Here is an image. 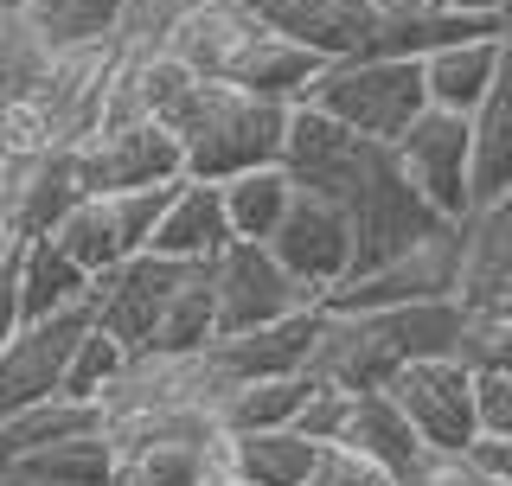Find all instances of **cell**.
I'll use <instances>...</instances> for the list:
<instances>
[{"instance_id":"cell-1","label":"cell","mask_w":512,"mask_h":486,"mask_svg":"<svg viewBox=\"0 0 512 486\" xmlns=\"http://www.w3.org/2000/svg\"><path fill=\"white\" fill-rule=\"evenodd\" d=\"M288 109L295 103H269V96H250V90L224 84V77H199L173 103L167 128L180 135V160L192 180H231L244 167L282 160Z\"/></svg>"},{"instance_id":"cell-2","label":"cell","mask_w":512,"mask_h":486,"mask_svg":"<svg viewBox=\"0 0 512 486\" xmlns=\"http://www.w3.org/2000/svg\"><path fill=\"white\" fill-rule=\"evenodd\" d=\"M301 103L327 109L333 122H346L352 135L372 141H397L416 122V109L429 103L423 96V64L416 58H384V52H352L320 64V77L308 84Z\"/></svg>"},{"instance_id":"cell-3","label":"cell","mask_w":512,"mask_h":486,"mask_svg":"<svg viewBox=\"0 0 512 486\" xmlns=\"http://www.w3.org/2000/svg\"><path fill=\"white\" fill-rule=\"evenodd\" d=\"M205 282H212V307H218V333H244V327H263V320H282L295 307H314L320 295L295 282L269 243L256 237H231L224 250L205 263Z\"/></svg>"},{"instance_id":"cell-4","label":"cell","mask_w":512,"mask_h":486,"mask_svg":"<svg viewBox=\"0 0 512 486\" xmlns=\"http://www.w3.org/2000/svg\"><path fill=\"white\" fill-rule=\"evenodd\" d=\"M71 167H77L84 192H135V186L180 180L186 160H180V135L160 116H128V122L96 128L90 141H77Z\"/></svg>"},{"instance_id":"cell-5","label":"cell","mask_w":512,"mask_h":486,"mask_svg":"<svg viewBox=\"0 0 512 486\" xmlns=\"http://www.w3.org/2000/svg\"><path fill=\"white\" fill-rule=\"evenodd\" d=\"M167 186H135V192H77V205L58 218V243L77 256L90 275H103V269H116L128 263L135 250H148V237H154V218H160V205H167Z\"/></svg>"},{"instance_id":"cell-6","label":"cell","mask_w":512,"mask_h":486,"mask_svg":"<svg viewBox=\"0 0 512 486\" xmlns=\"http://www.w3.org/2000/svg\"><path fill=\"white\" fill-rule=\"evenodd\" d=\"M263 243L276 250V263L295 275L308 295H320V301H327L333 288H340L346 275H352V263H359L352 218H346L333 199L308 192V186L288 192V212H282V224H276V231H269Z\"/></svg>"},{"instance_id":"cell-7","label":"cell","mask_w":512,"mask_h":486,"mask_svg":"<svg viewBox=\"0 0 512 486\" xmlns=\"http://www.w3.org/2000/svg\"><path fill=\"white\" fill-rule=\"evenodd\" d=\"M455 282H461V237H455V218H448L423 243L397 250L391 263L359 269L352 282H340L327 295V307H346V314H378V307H397V301L455 295Z\"/></svg>"},{"instance_id":"cell-8","label":"cell","mask_w":512,"mask_h":486,"mask_svg":"<svg viewBox=\"0 0 512 486\" xmlns=\"http://www.w3.org/2000/svg\"><path fill=\"white\" fill-rule=\"evenodd\" d=\"M391 403L410 416L423 448H474L480 416H474V371L461 359H416L391 371Z\"/></svg>"},{"instance_id":"cell-9","label":"cell","mask_w":512,"mask_h":486,"mask_svg":"<svg viewBox=\"0 0 512 486\" xmlns=\"http://www.w3.org/2000/svg\"><path fill=\"white\" fill-rule=\"evenodd\" d=\"M186 269H192V263H173V256H154V250H135L128 263L103 269V275L90 282V320H96L103 333H116L128 352L154 346V327H160V314H167L173 288L186 282Z\"/></svg>"},{"instance_id":"cell-10","label":"cell","mask_w":512,"mask_h":486,"mask_svg":"<svg viewBox=\"0 0 512 486\" xmlns=\"http://www.w3.org/2000/svg\"><path fill=\"white\" fill-rule=\"evenodd\" d=\"M391 154H397V167H404V180L423 192L442 218L468 212V199H474L468 192V116L423 103L416 122L391 141Z\"/></svg>"},{"instance_id":"cell-11","label":"cell","mask_w":512,"mask_h":486,"mask_svg":"<svg viewBox=\"0 0 512 486\" xmlns=\"http://www.w3.org/2000/svg\"><path fill=\"white\" fill-rule=\"evenodd\" d=\"M84 327H90V307L20 320V327H13V339L0 346V416H13V410H26V403H45V397L64 391V365H71Z\"/></svg>"},{"instance_id":"cell-12","label":"cell","mask_w":512,"mask_h":486,"mask_svg":"<svg viewBox=\"0 0 512 486\" xmlns=\"http://www.w3.org/2000/svg\"><path fill=\"white\" fill-rule=\"evenodd\" d=\"M320 320H327V301L295 307L282 320H263V327L244 333H218L205 346V365L218 371V384H250V378H288V371H308Z\"/></svg>"},{"instance_id":"cell-13","label":"cell","mask_w":512,"mask_h":486,"mask_svg":"<svg viewBox=\"0 0 512 486\" xmlns=\"http://www.w3.org/2000/svg\"><path fill=\"white\" fill-rule=\"evenodd\" d=\"M455 237H461L455 295H461V307L487 314V307H500L506 288H512V186L493 192V199H474L468 212L455 218Z\"/></svg>"},{"instance_id":"cell-14","label":"cell","mask_w":512,"mask_h":486,"mask_svg":"<svg viewBox=\"0 0 512 486\" xmlns=\"http://www.w3.org/2000/svg\"><path fill=\"white\" fill-rule=\"evenodd\" d=\"M224 243H231V218H224L218 180H192V173H180L173 192H167V205H160V218H154L148 250L199 269V263H212Z\"/></svg>"},{"instance_id":"cell-15","label":"cell","mask_w":512,"mask_h":486,"mask_svg":"<svg viewBox=\"0 0 512 486\" xmlns=\"http://www.w3.org/2000/svg\"><path fill=\"white\" fill-rule=\"evenodd\" d=\"M308 371H314V378H327V384H340V391H384L391 371H397V359H391V346H384V333H378L372 314L327 307Z\"/></svg>"},{"instance_id":"cell-16","label":"cell","mask_w":512,"mask_h":486,"mask_svg":"<svg viewBox=\"0 0 512 486\" xmlns=\"http://www.w3.org/2000/svg\"><path fill=\"white\" fill-rule=\"evenodd\" d=\"M256 32H263V13L237 7V0H186L167 52L180 58L192 77H231L237 52H244Z\"/></svg>"},{"instance_id":"cell-17","label":"cell","mask_w":512,"mask_h":486,"mask_svg":"<svg viewBox=\"0 0 512 486\" xmlns=\"http://www.w3.org/2000/svg\"><path fill=\"white\" fill-rule=\"evenodd\" d=\"M13 282H20V320H45V314L90 307L96 275L45 231V237H13Z\"/></svg>"},{"instance_id":"cell-18","label":"cell","mask_w":512,"mask_h":486,"mask_svg":"<svg viewBox=\"0 0 512 486\" xmlns=\"http://www.w3.org/2000/svg\"><path fill=\"white\" fill-rule=\"evenodd\" d=\"M116 474H122V455L109 429L64 435V442H45V448L0 461V486H116Z\"/></svg>"},{"instance_id":"cell-19","label":"cell","mask_w":512,"mask_h":486,"mask_svg":"<svg viewBox=\"0 0 512 486\" xmlns=\"http://www.w3.org/2000/svg\"><path fill=\"white\" fill-rule=\"evenodd\" d=\"M378 13L384 7H372V0H282L276 13H263V20L276 26L282 39L308 45L320 64H333V58H352V52L372 45Z\"/></svg>"},{"instance_id":"cell-20","label":"cell","mask_w":512,"mask_h":486,"mask_svg":"<svg viewBox=\"0 0 512 486\" xmlns=\"http://www.w3.org/2000/svg\"><path fill=\"white\" fill-rule=\"evenodd\" d=\"M506 186H512V58L500 64L487 96L468 109V192L474 199H493Z\"/></svg>"},{"instance_id":"cell-21","label":"cell","mask_w":512,"mask_h":486,"mask_svg":"<svg viewBox=\"0 0 512 486\" xmlns=\"http://www.w3.org/2000/svg\"><path fill=\"white\" fill-rule=\"evenodd\" d=\"M372 320H378L384 346H391V359L416 365V359H455L461 327H468V307H461V295H429V301L378 307Z\"/></svg>"},{"instance_id":"cell-22","label":"cell","mask_w":512,"mask_h":486,"mask_svg":"<svg viewBox=\"0 0 512 486\" xmlns=\"http://www.w3.org/2000/svg\"><path fill=\"white\" fill-rule=\"evenodd\" d=\"M500 64H506L500 32L455 39V45H442V52L423 58V96H429L436 109H455V116H468L480 96H487V84L500 77Z\"/></svg>"},{"instance_id":"cell-23","label":"cell","mask_w":512,"mask_h":486,"mask_svg":"<svg viewBox=\"0 0 512 486\" xmlns=\"http://www.w3.org/2000/svg\"><path fill=\"white\" fill-rule=\"evenodd\" d=\"M314 77H320V58L308 52V45L282 39V32L263 20V32L237 52V64H231L224 84H237V90H250V96H269V103H301Z\"/></svg>"},{"instance_id":"cell-24","label":"cell","mask_w":512,"mask_h":486,"mask_svg":"<svg viewBox=\"0 0 512 486\" xmlns=\"http://www.w3.org/2000/svg\"><path fill=\"white\" fill-rule=\"evenodd\" d=\"M116 455V486H199L224 461V435H148V442H122Z\"/></svg>"},{"instance_id":"cell-25","label":"cell","mask_w":512,"mask_h":486,"mask_svg":"<svg viewBox=\"0 0 512 486\" xmlns=\"http://www.w3.org/2000/svg\"><path fill=\"white\" fill-rule=\"evenodd\" d=\"M314 448L301 429H244L224 435V467L244 486H308L314 474Z\"/></svg>"},{"instance_id":"cell-26","label":"cell","mask_w":512,"mask_h":486,"mask_svg":"<svg viewBox=\"0 0 512 486\" xmlns=\"http://www.w3.org/2000/svg\"><path fill=\"white\" fill-rule=\"evenodd\" d=\"M314 391V371H288V378H250V384H224L212 416L224 435H244V429H295L301 403Z\"/></svg>"},{"instance_id":"cell-27","label":"cell","mask_w":512,"mask_h":486,"mask_svg":"<svg viewBox=\"0 0 512 486\" xmlns=\"http://www.w3.org/2000/svg\"><path fill=\"white\" fill-rule=\"evenodd\" d=\"M340 442L365 448L372 461H384L397 480L416 467V455H423V435L410 429V416L391 403V391H352V410H346V429Z\"/></svg>"},{"instance_id":"cell-28","label":"cell","mask_w":512,"mask_h":486,"mask_svg":"<svg viewBox=\"0 0 512 486\" xmlns=\"http://www.w3.org/2000/svg\"><path fill=\"white\" fill-rule=\"evenodd\" d=\"M90 429H109L103 403H84V397H45V403H26V410L0 416V461L26 455V448H45V442H64V435H90Z\"/></svg>"},{"instance_id":"cell-29","label":"cell","mask_w":512,"mask_h":486,"mask_svg":"<svg viewBox=\"0 0 512 486\" xmlns=\"http://www.w3.org/2000/svg\"><path fill=\"white\" fill-rule=\"evenodd\" d=\"M288 192H295V180H288L282 160H269V167H244V173H231V180H218L231 237H256V243H263L282 224V212H288Z\"/></svg>"},{"instance_id":"cell-30","label":"cell","mask_w":512,"mask_h":486,"mask_svg":"<svg viewBox=\"0 0 512 486\" xmlns=\"http://www.w3.org/2000/svg\"><path fill=\"white\" fill-rule=\"evenodd\" d=\"M212 339H218V307H212V282H205V263H199L173 288L167 314H160V327H154V352H205Z\"/></svg>"},{"instance_id":"cell-31","label":"cell","mask_w":512,"mask_h":486,"mask_svg":"<svg viewBox=\"0 0 512 486\" xmlns=\"http://www.w3.org/2000/svg\"><path fill=\"white\" fill-rule=\"evenodd\" d=\"M52 64H58V45L45 39L26 13H7V20H0V103L39 96L45 77H52Z\"/></svg>"},{"instance_id":"cell-32","label":"cell","mask_w":512,"mask_h":486,"mask_svg":"<svg viewBox=\"0 0 512 486\" xmlns=\"http://www.w3.org/2000/svg\"><path fill=\"white\" fill-rule=\"evenodd\" d=\"M122 7L128 0H32L26 20L39 26L58 52H71V45H109L116 39Z\"/></svg>"},{"instance_id":"cell-33","label":"cell","mask_w":512,"mask_h":486,"mask_svg":"<svg viewBox=\"0 0 512 486\" xmlns=\"http://www.w3.org/2000/svg\"><path fill=\"white\" fill-rule=\"evenodd\" d=\"M128 359V346L116 333H103L90 320L84 339H77V352H71V365H64V397H84V403H103V391L116 384V371Z\"/></svg>"},{"instance_id":"cell-34","label":"cell","mask_w":512,"mask_h":486,"mask_svg":"<svg viewBox=\"0 0 512 486\" xmlns=\"http://www.w3.org/2000/svg\"><path fill=\"white\" fill-rule=\"evenodd\" d=\"M180 13H186V0H128L109 45H116L122 58H154V52H167Z\"/></svg>"},{"instance_id":"cell-35","label":"cell","mask_w":512,"mask_h":486,"mask_svg":"<svg viewBox=\"0 0 512 486\" xmlns=\"http://www.w3.org/2000/svg\"><path fill=\"white\" fill-rule=\"evenodd\" d=\"M308 486H397V474L384 461H372L365 448H352V442H320Z\"/></svg>"},{"instance_id":"cell-36","label":"cell","mask_w":512,"mask_h":486,"mask_svg":"<svg viewBox=\"0 0 512 486\" xmlns=\"http://www.w3.org/2000/svg\"><path fill=\"white\" fill-rule=\"evenodd\" d=\"M397 486H500V480L480 467L474 448H423V455H416V467H410Z\"/></svg>"},{"instance_id":"cell-37","label":"cell","mask_w":512,"mask_h":486,"mask_svg":"<svg viewBox=\"0 0 512 486\" xmlns=\"http://www.w3.org/2000/svg\"><path fill=\"white\" fill-rule=\"evenodd\" d=\"M346 410H352V391H340V384H327V378H314V391H308V403H301L295 429L308 435V442H340Z\"/></svg>"},{"instance_id":"cell-38","label":"cell","mask_w":512,"mask_h":486,"mask_svg":"<svg viewBox=\"0 0 512 486\" xmlns=\"http://www.w3.org/2000/svg\"><path fill=\"white\" fill-rule=\"evenodd\" d=\"M474 416L480 435L512 442V371H474Z\"/></svg>"},{"instance_id":"cell-39","label":"cell","mask_w":512,"mask_h":486,"mask_svg":"<svg viewBox=\"0 0 512 486\" xmlns=\"http://www.w3.org/2000/svg\"><path fill=\"white\" fill-rule=\"evenodd\" d=\"M474 455H480V467H487L500 486H512V442H493V435H480Z\"/></svg>"},{"instance_id":"cell-40","label":"cell","mask_w":512,"mask_h":486,"mask_svg":"<svg viewBox=\"0 0 512 486\" xmlns=\"http://www.w3.org/2000/svg\"><path fill=\"white\" fill-rule=\"evenodd\" d=\"M436 7H448V13H487V20H500L512 0H436Z\"/></svg>"},{"instance_id":"cell-41","label":"cell","mask_w":512,"mask_h":486,"mask_svg":"<svg viewBox=\"0 0 512 486\" xmlns=\"http://www.w3.org/2000/svg\"><path fill=\"white\" fill-rule=\"evenodd\" d=\"M199 486H244V480H237V474H231V467H224V461H218V467H212V474H205Z\"/></svg>"},{"instance_id":"cell-42","label":"cell","mask_w":512,"mask_h":486,"mask_svg":"<svg viewBox=\"0 0 512 486\" xmlns=\"http://www.w3.org/2000/svg\"><path fill=\"white\" fill-rule=\"evenodd\" d=\"M500 45H506V58H512V7L500 13Z\"/></svg>"},{"instance_id":"cell-43","label":"cell","mask_w":512,"mask_h":486,"mask_svg":"<svg viewBox=\"0 0 512 486\" xmlns=\"http://www.w3.org/2000/svg\"><path fill=\"white\" fill-rule=\"evenodd\" d=\"M237 7H250V13H276L282 0H237Z\"/></svg>"},{"instance_id":"cell-44","label":"cell","mask_w":512,"mask_h":486,"mask_svg":"<svg viewBox=\"0 0 512 486\" xmlns=\"http://www.w3.org/2000/svg\"><path fill=\"white\" fill-rule=\"evenodd\" d=\"M32 7V0H0V13H26Z\"/></svg>"},{"instance_id":"cell-45","label":"cell","mask_w":512,"mask_h":486,"mask_svg":"<svg viewBox=\"0 0 512 486\" xmlns=\"http://www.w3.org/2000/svg\"><path fill=\"white\" fill-rule=\"evenodd\" d=\"M7 256H13V237H7V231H0V263H7Z\"/></svg>"},{"instance_id":"cell-46","label":"cell","mask_w":512,"mask_h":486,"mask_svg":"<svg viewBox=\"0 0 512 486\" xmlns=\"http://www.w3.org/2000/svg\"><path fill=\"white\" fill-rule=\"evenodd\" d=\"M493 314H506V320H512V288H506V301H500V307H493Z\"/></svg>"},{"instance_id":"cell-47","label":"cell","mask_w":512,"mask_h":486,"mask_svg":"<svg viewBox=\"0 0 512 486\" xmlns=\"http://www.w3.org/2000/svg\"><path fill=\"white\" fill-rule=\"evenodd\" d=\"M372 7H410V0H372Z\"/></svg>"},{"instance_id":"cell-48","label":"cell","mask_w":512,"mask_h":486,"mask_svg":"<svg viewBox=\"0 0 512 486\" xmlns=\"http://www.w3.org/2000/svg\"><path fill=\"white\" fill-rule=\"evenodd\" d=\"M0 20H7V13H0Z\"/></svg>"}]
</instances>
